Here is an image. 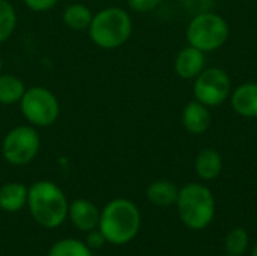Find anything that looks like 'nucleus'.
Returning a JSON list of instances; mask_svg holds the SVG:
<instances>
[{
    "instance_id": "1a4fd4ad",
    "label": "nucleus",
    "mask_w": 257,
    "mask_h": 256,
    "mask_svg": "<svg viewBox=\"0 0 257 256\" xmlns=\"http://www.w3.org/2000/svg\"><path fill=\"white\" fill-rule=\"evenodd\" d=\"M101 210L89 199H75L68 207V219L81 232L98 228Z\"/></svg>"
},
{
    "instance_id": "9d476101",
    "label": "nucleus",
    "mask_w": 257,
    "mask_h": 256,
    "mask_svg": "<svg viewBox=\"0 0 257 256\" xmlns=\"http://www.w3.org/2000/svg\"><path fill=\"white\" fill-rule=\"evenodd\" d=\"M211 121L212 116L208 106L202 104L197 100L190 101L182 110V125L188 133L194 136L205 134L211 127Z\"/></svg>"
},
{
    "instance_id": "5701e85b",
    "label": "nucleus",
    "mask_w": 257,
    "mask_h": 256,
    "mask_svg": "<svg viewBox=\"0 0 257 256\" xmlns=\"http://www.w3.org/2000/svg\"><path fill=\"white\" fill-rule=\"evenodd\" d=\"M84 243L93 250V249H101L107 241H105L104 235L101 234V231L96 228V229L87 232V237H86V241H84Z\"/></svg>"
},
{
    "instance_id": "412c9836",
    "label": "nucleus",
    "mask_w": 257,
    "mask_h": 256,
    "mask_svg": "<svg viewBox=\"0 0 257 256\" xmlns=\"http://www.w3.org/2000/svg\"><path fill=\"white\" fill-rule=\"evenodd\" d=\"M163 0H128V6L136 14H149L155 11Z\"/></svg>"
},
{
    "instance_id": "6ab92c4d",
    "label": "nucleus",
    "mask_w": 257,
    "mask_h": 256,
    "mask_svg": "<svg viewBox=\"0 0 257 256\" xmlns=\"http://www.w3.org/2000/svg\"><path fill=\"white\" fill-rule=\"evenodd\" d=\"M18 15L15 6L9 0H0V44L6 42L15 32Z\"/></svg>"
},
{
    "instance_id": "6e6552de",
    "label": "nucleus",
    "mask_w": 257,
    "mask_h": 256,
    "mask_svg": "<svg viewBox=\"0 0 257 256\" xmlns=\"http://www.w3.org/2000/svg\"><path fill=\"white\" fill-rule=\"evenodd\" d=\"M230 77L221 68L203 69L194 81L193 94L197 101L208 107L223 104L230 97Z\"/></svg>"
},
{
    "instance_id": "f257e3e1",
    "label": "nucleus",
    "mask_w": 257,
    "mask_h": 256,
    "mask_svg": "<svg viewBox=\"0 0 257 256\" xmlns=\"http://www.w3.org/2000/svg\"><path fill=\"white\" fill-rule=\"evenodd\" d=\"M26 207L39 226L56 229L68 219L69 202L56 183L41 180L29 187Z\"/></svg>"
},
{
    "instance_id": "2eb2a0df",
    "label": "nucleus",
    "mask_w": 257,
    "mask_h": 256,
    "mask_svg": "<svg viewBox=\"0 0 257 256\" xmlns=\"http://www.w3.org/2000/svg\"><path fill=\"white\" fill-rule=\"evenodd\" d=\"M93 14L95 12H92V9L87 5L75 2V3L68 5L63 9L62 20L68 29L75 30V32H83V30L89 29L92 18H93Z\"/></svg>"
},
{
    "instance_id": "393cba45",
    "label": "nucleus",
    "mask_w": 257,
    "mask_h": 256,
    "mask_svg": "<svg viewBox=\"0 0 257 256\" xmlns=\"http://www.w3.org/2000/svg\"><path fill=\"white\" fill-rule=\"evenodd\" d=\"M251 256H257V246L253 249V252H251Z\"/></svg>"
},
{
    "instance_id": "7ed1b4c3",
    "label": "nucleus",
    "mask_w": 257,
    "mask_h": 256,
    "mask_svg": "<svg viewBox=\"0 0 257 256\" xmlns=\"http://www.w3.org/2000/svg\"><path fill=\"white\" fill-rule=\"evenodd\" d=\"M90 41L101 50H116L128 42L133 35V18L119 6H107L93 14L87 29Z\"/></svg>"
},
{
    "instance_id": "a211bd4d",
    "label": "nucleus",
    "mask_w": 257,
    "mask_h": 256,
    "mask_svg": "<svg viewBox=\"0 0 257 256\" xmlns=\"http://www.w3.org/2000/svg\"><path fill=\"white\" fill-rule=\"evenodd\" d=\"M47 256H93L92 249L81 240L75 238H63L56 241Z\"/></svg>"
},
{
    "instance_id": "f8f14e48",
    "label": "nucleus",
    "mask_w": 257,
    "mask_h": 256,
    "mask_svg": "<svg viewBox=\"0 0 257 256\" xmlns=\"http://www.w3.org/2000/svg\"><path fill=\"white\" fill-rule=\"evenodd\" d=\"M233 110L244 118H257V81L239 84L230 95Z\"/></svg>"
},
{
    "instance_id": "423d86ee",
    "label": "nucleus",
    "mask_w": 257,
    "mask_h": 256,
    "mask_svg": "<svg viewBox=\"0 0 257 256\" xmlns=\"http://www.w3.org/2000/svg\"><path fill=\"white\" fill-rule=\"evenodd\" d=\"M227 21L214 12H200L187 26V39L191 47L209 53L223 47L229 38Z\"/></svg>"
},
{
    "instance_id": "a878e982",
    "label": "nucleus",
    "mask_w": 257,
    "mask_h": 256,
    "mask_svg": "<svg viewBox=\"0 0 257 256\" xmlns=\"http://www.w3.org/2000/svg\"><path fill=\"white\" fill-rule=\"evenodd\" d=\"M229 256H230V255H229Z\"/></svg>"
},
{
    "instance_id": "ddd939ff",
    "label": "nucleus",
    "mask_w": 257,
    "mask_h": 256,
    "mask_svg": "<svg viewBox=\"0 0 257 256\" xmlns=\"http://www.w3.org/2000/svg\"><path fill=\"white\" fill-rule=\"evenodd\" d=\"M29 187L18 181L6 183L0 187V210L5 213H17L27 205Z\"/></svg>"
},
{
    "instance_id": "dca6fc26",
    "label": "nucleus",
    "mask_w": 257,
    "mask_h": 256,
    "mask_svg": "<svg viewBox=\"0 0 257 256\" xmlns=\"http://www.w3.org/2000/svg\"><path fill=\"white\" fill-rule=\"evenodd\" d=\"M179 195V189L167 180H158L148 186L146 198L151 204L157 207H170L176 204Z\"/></svg>"
},
{
    "instance_id": "f3484780",
    "label": "nucleus",
    "mask_w": 257,
    "mask_h": 256,
    "mask_svg": "<svg viewBox=\"0 0 257 256\" xmlns=\"http://www.w3.org/2000/svg\"><path fill=\"white\" fill-rule=\"evenodd\" d=\"M26 83L15 74H0V106L18 104L26 92Z\"/></svg>"
},
{
    "instance_id": "20e7f679",
    "label": "nucleus",
    "mask_w": 257,
    "mask_h": 256,
    "mask_svg": "<svg viewBox=\"0 0 257 256\" xmlns=\"http://www.w3.org/2000/svg\"><path fill=\"white\" fill-rule=\"evenodd\" d=\"M176 207L182 223L194 231L205 229L215 214V201L211 190L197 183H190L179 190Z\"/></svg>"
},
{
    "instance_id": "0eeeda50",
    "label": "nucleus",
    "mask_w": 257,
    "mask_h": 256,
    "mask_svg": "<svg viewBox=\"0 0 257 256\" xmlns=\"http://www.w3.org/2000/svg\"><path fill=\"white\" fill-rule=\"evenodd\" d=\"M2 155L6 163L12 166L30 164L41 151V136L33 125H17L11 128L0 146Z\"/></svg>"
},
{
    "instance_id": "4468645a",
    "label": "nucleus",
    "mask_w": 257,
    "mask_h": 256,
    "mask_svg": "<svg viewBox=\"0 0 257 256\" xmlns=\"http://www.w3.org/2000/svg\"><path fill=\"white\" fill-rule=\"evenodd\" d=\"M194 169L202 180L206 181L215 180L223 170V158L220 152H217L215 149L206 148L197 154L194 161Z\"/></svg>"
},
{
    "instance_id": "39448f33",
    "label": "nucleus",
    "mask_w": 257,
    "mask_h": 256,
    "mask_svg": "<svg viewBox=\"0 0 257 256\" xmlns=\"http://www.w3.org/2000/svg\"><path fill=\"white\" fill-rule=\"evenodd\" d=\"M18 106L27 124L36 128L51 127L60 116L59 98L53 91L41 84L27 88Z\"/></svg>"
},
{
    "instance_id": "aec40b11",
    "label": "nucleus",
    "mask_w": 257,
    "mask_h": 256,
    "mask_svg": "<svg viewBox=\"0 0 257 256\" xmlns=\"http://www.w3.org/2000/svg\"><path fill=\"white\" fill-rule=\"evenodd\" d=\"M248 234L242 228L232 229L226 237V250L230 256H241L247 250Z\"/></svg>"
},
{
    "instance_id": "f03ea898",
    "label": "nucleus",
    "mask_w": 257,
    "mask_h": 256,
    "mask_svg": "<svg viewBox=\"0 0 257 256\" xmlns=\"http://www.w3.org/2000/svg\"><path fill=\"white\" fill-rule=\"evenodd\" d=\"M140 225L142 216L137 205L130 199L116 198L101 210L98 229L107 243L123 246L137 237Z\"/></svg>"
},
{
    "instance_id": "4be33fe9",
    "label": "nucleus",
    "mask_w": 257,
    "mask_h": 256,
    "mask_svg": "<svg viewBox=\"0 0 257 256\" xmlns=\"http://www.w3.org/2000/svg\"><path fill=\"white\" fill-rule=\"evenodd\" d=\"M60 0H21V3L32 12H47L57 6Z\"/></svg>"
},
{
    "instance_id": "b1692460",
    "label": "nucleus",
    "mask_w": 257,
    "mask_h": 256,
    "mask_svg": "<svg viewBox=\"0 0 257 256\" xmlns=\"http://www.w3.org/2000/svg\"><path fill=\"white\" fill-rule=\"evenodd\" d=\"M3 72V57H2V53H0V74Z\"/></svg>"
},
{
    "instance_id": "9b49d317",
    "label": "nucleus",
    "mask_w": 257,
    "mask_h": 256,
    "mask_svg": "<svg viewBox=\"0 0 257 256\" xmlns=\"http://www.w3.org/2000/svg\"><path fill=\"white\" fill-rule=\"evenodd\" d=\"M173 66H175V72L181 78L193 80L205 68V53L191 45L185 47L178 53Z\"/></svg>"
}]
</instances>
